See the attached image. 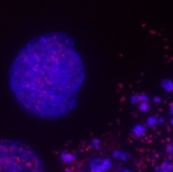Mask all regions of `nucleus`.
I'll use <instances>...</instances> for the list:
<instances>
[{"instance_id":"9b49d317","label":"nucleus","mask_w":173,"mask_h":172,"mask_svg":"<svg viewBox=\"0 0 173 172\" xmlns=\"http://www.w3.org/2000/svg\"><path fill=\"white\" fill-rule=\"evenodd\" d=\"M156 172H170V171H168V170H166V169H164L163 167H160L157 169Z\"/></svg>"},{"instance_id":"4468645a","label":"nucleus","mask_w":173,"mask_h":172,"mask_svg":"<svg viewBox=\"0 0 173 172\" xmlns=\"http://www.w3.org/2000/svg\"><path fill=\"white\" fill-rule=\"evenodd\" d=\"M122 172H131V171H129V170H122Z\"/></svg>"},{"instance_id":"39448f33","label":"nucleus","mask_w":173,"mask_h":172,"mask_svg":"<svg viewBox=\"0 0 173 172\" xmlns=\"http://www.w3.org/2000/svg\"><path fill=\"white\" fill-rule=\"evenodd\" d=\"M146 128L141 124H137L135 126L133 129V134L136 136H142L145 132Z\"/></svg>"},{"instance_id":"20e7f679","label":"nucleus","mask_w":173,"mask_h":172,"mask_svg":"<svg viewBox=\"0 0 173 172\" xmlns=\"http://www.w3.org/2000/svg\"><path fill=\"white\" fill-rule=\"evenodd\" d=\"M75 159H76V156L71 153H63L61 154L62 161L66 163H70L75 160Z\"/></svg>"},{"instance_id":"6e6552de","label":"nucleus","mask_w":173,"mask_h":172,"mask_svg":"<svg viewBox=\"0 0 173 172\" xmlns=\"http://www.w3.org/2000/svg\"><path fill=\"white\" fill-rule=\"evenodd\" d=\"M162 86L164 88V89L166 90H167V91L168 92H171L172 90V82L171 80L164 81V82L162 84Z\"/></svg>"},{"instance_id":"423d86ee","label":"nucleus","mask_w":173,"mask_h":172,"mask_svg":"<svg viewBox=\"0 0 173 172\" xmlns=\"http://www.w3.org/2000/svg\"><path fill=\"white\" fill-rule=\"evenodd\" d=\"M113 156L116 159H121L122 161H125L128 158V154L127 153L122 151H115L113 153Z\"/></svg>"},{"instance_id":"0eeeda50","label":"nucleus","mask_w":173,"mask_h":172,"mask_svg":"<svg viewBox=\"0 0 173 172\" xmlns=\"http://www.w3.org/2000/svg\"><path fill=\"white\" fill-rule=\"evenodd\" d=\"M157 121H158V119H157V118L154 117V116L150 117L148 118V119H147V124L150 127H152L153 126H155L156 124H157Z\"/></svg>"},{"instance_id":"7ed1b4c3","label":"nucleus","mask_w":173,"mask_h":172,"mask_svg":"<svg viewBox=\"0 0 173 172\" xmlns=\"http://www.w3.org/2000/svg\"><path fill=\"white\" fill-rule=\"evenodd\" d=\"M112 167V162L110 159H102L96 158L90 162L89 167L92 172H106Z\"/></svg>"},{"instance_id":"f8f14e48","label":"nucleus","mask_w":173,"mask_h":172,"mask_svg":"<svg viewBox=\"0 0 173 172\" xmlns=\"http://www.w3.org/2000/svg\"><path fill=\"white\" fill-rule=\"evenodd\" d=\"M167 151H168V152H169V153H172V146H171V145H168V146Z\"/></svg>"},{"instance_id":"f03ea898","label":"nucleus","mask_w":173,"mask_h":172,"mask_svg":"<svg viewBox=\"0 0 173 172\" xmlns=\"http://www.w3.org/2000/svg\"><path fill=\"white\" fill-rule=\"evenodd\" d=\"M0 172H45L34 150L18 140L0 139Z\"/></svg>"},{"instance_id":"ddd939ff","label":"nucleus","mask_w":173,"mask_h":172,"mask_svg":"<svg viewBox=\"0 0 173 172\" xmlns=\"http://www.w3.org/2000/svg\"><path fill=\"white\" fill-rule=\"evenodd\" d=\"M160 99H157V98H156V97L155 98V102H156V103H158V102H160Z\"/></svg>"},{"instance_id":"f257e3e1","label":"nucleus","mask_w":173,"mask_h":172,"mask_svg":"<svg viewBox=\"0 0 173 172\" xmlns=\"http://www.w3.org/2000/svg\"><path fill=\"white\" fill-rule=\"evenodd\" d=\"M85 75L71 37L51 32L35 37L21 49L10 68L9 83L25 111L53 120L66 116L76 107Z\"/></svg>"},{"instance_id":"9d476101","label":"nucleus","mask_w":173,"mask_h":172,"mask_svg":"<svg viewBox=\"0 0 173 172\" xmlns=\"http://www.w3.org/2000/svg\"><path fill=\"white\" fill-rule=\"evenodd\" d=\"M100 145V141L98 139H94L92 141V146L94 148H97L99 147V146Z\"/></svg>"},{"instance_id":"1a4fd4ad","label":"nucleus","mask_w":173,"mask_h":172,"mask_svg":"<svg viewBox=\"0 0 173 172\" xmlns=\"http://www.w3.org/2000/svg\"><path fill=\"white\" fill-rule=\"evenodd\" d=\"M149 107H150V105L148 104V103H147V101L141 102L139 105V109L141 111H143V112H146L148 110Z\"/></svg>"}]
</instances>
